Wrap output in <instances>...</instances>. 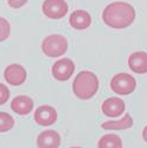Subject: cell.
Here are the masks:
<instances>
[{
    "instance_id": "obj_1",
    "label": "cell",
    "mask_w": 147,
    "mask_h": 148,
    "mask_svg": "<svg viewBox=\"0 0 147 148\" xmlns=\"http://www.w3.org/2000/svg\"><path fill=\"white\" fill-rule=\"evenodd\" d=\"M134 7L125 1H113L102 11V21L106 26L114 29H124L135 20Z\"/></svg>"
},
{
    "instance_id": "obj_2",
    "label": "cell",
    "mask_w": 147,
    "mask_h": 148,
    "mask_svg": "<svg viewBox=\"0 0 147 148\" xmlns=\"http://www.w3.org/2000/svg\"><path fill=\"white\" fill-rule=\"evenodd\" d=\"M99 79L93 72L81 71L73 80L72 89L78 99L88 100L92 99L99 89Z\"/></svg>"
},
{
    "instance_id": "obj_3",
    "label": "cell",
    "mask_w": 147,
    "mask_h": 148,
    "mask_svg": "<svg viewBox=\"0 0 147 148\" xmlns=\"http://www.w3.org/2000/svg\"><path fill=\"white\" fill-rule=\"evenodd\" d=\"M68 42L61 34H49L41 42V51L48 58H59L67 52Z\"/></svg>"
},
{
    "instance_id": "obj_4",
    "label": "cell",
    "mask_w": 147,
    "mask_h": 148,
    "mask_svg": "<svg viewBox=\"0 0 147 148\" xmlns=\"http://www.w3.org/2000/svg\"><path fill=\"white\" fill-rule=\"evenodd\" d=\"M109 87L118 95H130L137 88V80L128 73H118L111 79Z\"/></svg>"
},
{
    "instance_id": "obj_5",
    "label": "cell",
    "mask_w": 147,
    "mask_h": 148,
    "mask_svg": "<svg viewBox=\"0 0 147 148\" xmlns=\"http://www.w3.org/2000/svg\"><path fill=\"white\" fill-rule=\"evenodd\" d=\"M41 10L48 19L59 20L68 13V5L65 0H44Z\"/></svg>"
},
{
    "instance_id": "obj_6",
    "label": "cell",
    "mask_w": 147,
    "mask_h": 148,
    "mask_svg": "<svg viewBox=\"0 0 147 148\" xmlns=\"http://www.w3.org/2000/svg\"><path fill=\"white\" fill-rule=\"evenodd\" d=\"M76 71V65L69 58H63L56 61L52 66L51 73L53 78L58 81H67L71 79Z\"/></svg>"
},
{
    "instance_id": "obj_7",
    "label": "cell",
    "mask_w": 147,
    "mask_h": 148,
    "mask_svg": "<svg viewBox=\"0 0 147 148\" xmlns=\"http://www.w3.org/2000/svg\"><path fill=\"white\" fill-rule=\"evenodd\" d=\"M4 78L11 86H21L27 79V72L25 67L19 64H11L4 71Z\"/></svg>"
},
{
    "instance_id": "obj_8",
    "label": "cell",
    "mask_w": 147,
    "mask_h": 148,
    "mask_svg": "<svg viewBox=\"0 0 147 148\" xmlns=\"http://www.w3.org/2000/svg\"><path fill=\"white\" fill-rule=\"evenodd\" d=\"M57 119H58L57 109L48 105L39 106L34 112V121L39 126H51L56 123Z\"/></svg>"
},
{
    "instance_id": "obj_9",
    "label": "cell",
    "mask_w": 147,
    "mask_h": 148,
    "mask_svg": "<svg viewBox=\"0 0 147 148\" xmlns=\"http://www.w3.org/2000/svg\"><path fill=\"white\" fill-rule=\"evenodd\" d=\"M126 105L125 101L118 97H111L106 99L101 105V110L106 116L118 118L125 113Z\"/></svg>"
},
{
    "instance_id": "obj_10",
    "label": "cell",
    "mask_w": 147,
    "mask_h": 148,
    "mask_svg": "<svg viewBox=\"0 0 147 148\" xmlns=\"http://www.w3.org/2000/svg\"><path fill=\"white\" fill-rule=\"evenodd\" d=\"M61 143V136L57 131L47 129L41 132L36 138L38 148H59Z\"/></svg>"
},
{
    "instance_id": "obj_11",
    "label": "cell",
    "mask_w": 147,
    "mask_h": 148,
    "mask_svg": "<svg viewBox=\"0 0 147 148\" xmlns=\"http://www.w3.org/2000/svg\"><path fill=\"white\" fill-rule=\"evenodd\" d=\"M68 23L72 26V28L78 29V31H84V29H87L91 26L92 16L85 10H76V11H73L72 14L69 15Z\"/></svg>"
},
{
    "instance_id": "obj_12",
    "label": "cell",
    "mask_w": 147,
    "mask_h": 148,
    "mask_svg": "<svg viewBox=\"0 0 147 148\" xmlns=\"http://www.w3.org/2000/svg\"><path fill=\"white\" fill-rule=\"evenodd\" d=\"M127 64L133 73L146 74L147 73V53L144 51H138L132 53L128 57Z\"/></svg>"
},
{
    "instance_id": "obj_13",
    "label": "cell",
    "mask_w": 147,
    "mask_h": 148,
    "mask_svg": "<svg viewBox=\"0 0 147 148\" xmlns=\"http://www.w3.org/2000/svg\"><path fill=\"white\" fill-rule=\"evenodd\" d=\"M34 107L33 100L27 95H18L11 102L12 110L18 115H27L30 114Z\"/></svg>"
},
{
    "instance_id": "obj_14",
    "label": "cell",
    "mask_w": 147,
    "mask_h": 148,
    "mask_svg": "<svg viewBox=\"0 0 147 148\" xmlns=\"http://www.w3.org/2000/svg\"><path fill=\"white\" fill-rule=\"evenodd\" d=\"M133 126V118L131 114H125L120 120H112V121H105L101 123V128L105 131H122V129H128Z\"/></svg>"
},
{
    "instance_id": "obj_15",
    "label": "cell",
    "mask_w": 147,
    "mask_h": 148,
    "mask_svg": "<svg viewBox=\"0 0 147 148\" xmlns=\"http://www.w3.org/2000/svg\"><path fill=\"white\" fill-rule=\"evenodd\" d=\"M98 148H122V140L117 134H105L99 139Z\"/></svg>"
},
{
    "instance_id": "obj_16",
    "label": "cell",
    "mask_w": 147,
    "mask_h": 148,
    "mask_svg": "<svg viewBox=\"0 0 147 148\" xmlns=\"http://www.w3.org/2000/svg\"><path fill=\"white\" fill-rule=\"evenodd\" d=\"M14 127V119L6 112H0V133L8 132Z\"/></svg>"
},
{
    "instance_id": "obj_17",
    "label": "cell",
    "mask_w": 147,
    "mask_h": 148,
    "mask_svg": "<svg viewBox=\"0 0 147 148\" xmlns=\"http://www.w3.org/2000/svg\"><path fill=\"white\" fill-rule=\"evenodd\" d=\"M10 34H11V25L8 20L3 16H0V42L8 39Z\"/></svg>"
},
{
    "instance_id": "obj_18",
    "label": "cell",
    "mask_w": 147,
    "mask_h": 148,
    "mask_svg": "<svg viewBox=\"0 0 147 148\" xmlns=\"http://www.w3.org/2000/svg\"><path fill=\"white\" fill-rule=\"evenodd\" d=\"M8 99H10V89L7 88V86L0 82V106L5 105L8 101Z\"/></svg>"
},
{
    "instance_id": "obj_19",
    "label": "cell",
    "mask_w": 147,
    "mask_h": 148,
    "mask_svg": "<svg viewBox=\"0 0 147 148\" xmlns=\"http://www.w3.org/2000/svg\"><path fill=\"white\" fill-rule=\"evenodd\" d=\"M28 0H8L7 4L11 8H14V10H18V8H21L24 7L26 4H27Z\"/></svg>"
},
{
    "instance_id": "obj_20",
    "label": "cell",
    "mask_w": 147,
    "mask_h": 148,
    "mask_svg": "<svg viewBox=\"0 0 147 148\" xmlns=\"http://www.w3.org/2000/svg\"><path fill=\"white\" fill-rule=\"evenodd\" d=\"M142 139H144L145 142H147V125L142 129Z\"/></svg>"
},
{
    "instance_id": "obj_21",
    "label": "cell",
    "mask_w": 147,
    "mask_h": 148,
    "mask_svg": "<svg viewBox=\"0 0 147 148\" xmlns=\"http://www.w3.org/2000/svg\"><path fill=\"white\" fill-rule=\"evenodd\" d=\"M69 148H81V147H77V146H76V147H69Z\"/></svg>"
}]
</instances>
